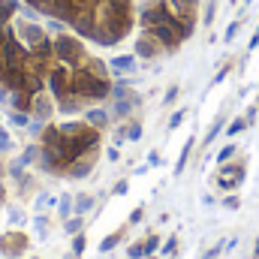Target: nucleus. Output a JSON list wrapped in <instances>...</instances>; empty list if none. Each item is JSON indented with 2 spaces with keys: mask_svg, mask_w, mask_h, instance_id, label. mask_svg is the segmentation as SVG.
<instances>
[{
  "mask_svg": "<svg viewBox=\"0 0 259 259\" xmlns=\"http://www.w3.org/2000/svg\"><path fill=\"white\" fill-rule=\"evenodd\" d=\"M142 217H145V208H136V211H133V214H130V223H139V220H142Z\"/></svg>",
  "mask_w": 259,
  "mask_h": 259,
  "instance_id": "nucleus-19",
  "label": "nucleus"
},
{
  "mask_svg": "<svg viewBox=\"0 0 259 259\" xmlns=\"http://www.w3.org/2000/svg\"><path fill=\"white\" fill-rule=\"evenodd\" d=\"M106 157H109L112 163H118V160H121V151H118V148H109V151H106Z\"/></svg>",
  "mask_w": 259,
  "mask_h": 259,
  "instance_id": "nucleus-18",
  "label": "nucleus"
},
{
  "mask_svg": "<svg viewBox=\"0 0 259 259\" xmlns=\"http://www.w3.org/2000/svg\"><path fill=\"white\" fill-rule=\"evenodd\" d=\"M91 208H94V196H91V193L75 196V214H88Z\"/></svg>",
  "mask_w": 259,
  "mask_h": 259,
  "instance_id": "nucleus-7",
  "label": "nucleus"
},
{
  "mask_svg": "<svg viewBox=\"0 0 259 259\" xmlns=\"http://www.w3.org/2000/svg\"><path fill=\"white\" fill-rule=\"evenodd\" d=\"M84 247H88V238L78 232V235H72V256H81L84 253Z\"/></svg>",
  "mask_w": 259,
  "mask_h": 259,
  "instance_id": "nucleus-10",
  "label": "nucleus"
},
{
  "mask_svg": "<svg viewBox=\"0 0 259 259\" xmlns=\"http://www.w3.org/2000/svg\"><path fill=\"white\" fill-rule=\"evenodd\" d=\"M66 259H78V256H66Z\"/></svg>",
  "mask_w": 259,
  "mask_h": 259,
  "instance_id": "nucleus-23",
  "label": "nucleus"
},
{
  "mask_svg": "<svg viewBox=\"0 0 259 259\" xmlns=\"http://www.w3.org/2000/svg\"><path fill=\"white\" fill-rule=\"evenodd\" d=\"M33 226H36V235H39V238H42V235H49V220H46V217H36V220H33Z\"/></svg>",
  "mask_w": 259,
  "mask_h": 259,
  "instance_id": "nucleus-13",
  "label": "nucleus"
},
{
  "mask_svg": "<svg viewBox=\"0 0 259 259\" xmlns=\"http://www.w3.org/2000/svg\"><path fill=\"white\" fill-rule=\"evenodd\" d=\"M157 247H160V238H157V235H151V238H148V241H145V253H148V256H151V253H154V250H157Z\"/></svg>",
  "mask_w": 259,
  "mask_h": 259,
  "instance_id": "nucleus-16",
  "label": "nucleus"
},
{
  "mask_svg": "<svg viewBox=\"0 0 259 259\" xmlns=\"http://www.w3.org/2000/svg\"><path fill=\"white\" fill-rule=\"evenodd\" d=\"M112 69H115V72H133V69H136V61H133L130 55L115 58V61H112Z\"/></svg>",
  "mask_w": 259,
  "mask_h": 259,
  "instance_id": "nucleus-6",
  "label": "nucleus"
},
{
  "mask_svg": "<svg viewBox=\"0 0 259 259\" xmlns=\"http://www.w3.org/2000/svg\"><path fill=\"white\" fill-rule=\"evenodd\" d=\"M9 121H12V127H27V124H30V115H27V112H12Z\"/></svg>",
  "mask_w": 259,
  "mask_h": 259,
  "instance_id": "nucleus-11",
  "label": "nucleus"
},
{
  "mask_svg": "<svg viewBox=\"0 0 259 259\" xmlns=\"http://www.w3.org/2000/svg\"><path fill=\"white\" fill-rule=\"evenodd\" d=\"M121 238H124V232H112V235H106V238L100 241V253H109V250H115V247L121 244Z\"/></svg>",
  "mask_w": 259,
  "mask_h": 259,
  "instance_id": "nucleus-5",
  "label": "nucleus"
},
{
  "mask_svg": "<svg viewBox=\"0 0 259 259\" xmlns=\"http://www.w3.org/2000/svg\"><path fill=\"white\" fill-rule=\"evenodd\" d=\"M39 154H42V148H39V145H27V148H24V154H21V166L39 163Z\"/></svg>",
  "mask_w": 259,
  "mask_h": 259,
  "instance_id": "nucleus-4",
  "label": "nucleus"
},
{
  "mask_svg": "<svg viewBox=\"0 0 259 259\" xmlns=\"http://www.w3.org/2000/svg\"><path fill=\"white\" fill-rule=\"evenodd\" d=\"M0 103H6V91L3 88H0Z\"/></svg>",
  "mask_w": 259,
  "mask_h": 259,
  "instance_id": "nucleus-22",
  "label": "nucleus"
},
{
  "mask_svg": "<svg viewBox=\"0 0 259 259\" xmlns=\"http://www.w3.org/2000/svg\"><path fill=\"white\" fill-rule=\"evenodd\" d=\"M30 115H33L36 121H49V118L55 115V106H52L46 97H33V103H30Z\"/></svg>",
  "mask_w": 259,
  "mask_h": 259,
  "instance_id": "nucleus-2",
  "label": "nucleus"
},
{
  "mask_svg": "<svg viewBox=\"0 0 259 259\" xmlns=\"http://www.w3.org/2000/svg\"><path fill=\"white\" fill-rule=\"evenodd\" d=\"M148 163H151V166H160V154H157V151H151V154H148Z\"/></svg>",
  "mask_w": 259,
  "mask_h": 259,
  "instance_id": "nucleus-20",
  "label": "nucleus"
},
{
  "mask_svg": "<svg viewBox=\"0 0 259 259\" xmlns=\"http://www.w3.org/2000/svg\"><path fill=\"white\" fill-rule=\"evenodd\" d=\"M127 190H130V184H127V181H118V184L112 187V193H115V196H124Z\"/></svg>",
  "mask_w": 259,
  "mask_h": 259,
  "instance_id": "nucleus-17",
  "label": "nucleus"
},
{
  "mask_svg": "<svg viewBox=\"0 0 259 259\" xmlns=\"http://www.w3.org/2000/svg\"><path fill=\"white\" fill-rule=\"evenodd\" d=\"M109 121H112V115H109V112H103V109H91V112H88V124H91L94 130L109 127Z\"/></svg>",
  "mask_w": 259,
  "mask_h": 259,
  "instance_id": "nucleus-3",
  "label": "nucleus"
},
{
  "mask_svg": "<svg viewBox=\"0 0 259 259\" xmlns=\"http://www.w3.org/2000/svg\"><path fill=\"white\" fill-rule=\"evenodd\" d=\"M145 259H154V256H145Z\"/></svg>",
  "mask_w": 259,
  "mask_h": 259,
  "instance_id": "nucleus-24",
  "label": "nucleus"
},
{
  "mask_svg": "<svg viewBox=\"0 0 259 259\" xmlns=\"http://www.w3.org/2000/svg\"><path fill=\"white\" fill-rule=\"evenodd\" d=\"M112 139H115V148H121V145L127 142V127H118V130H115V136H112Z\"/></svg>",
  "mask_w": 259,
  "mask_h": 259,
  "instance_id": "nucleus-15",
  "label": "nucleus"
},
{
  "mask_svg": "<svg viewBox=\"0 0 259 259\" xmlns=\"http://www.w3.org/2000/svg\"><path fill=\"white\" fill-rule=\"evenodd\" d=\"M127 256H130V259H145V256H148V253H145V244H142V241H136V244H130Z\"/></svg>",
  "mask_w": 259,
  "mask_h": 259,
  "instance_id": "nucleus-12",
  "label": "nucleus"
},
{
  "mask_svg": "<svg viewBox=\"0 0 259 259\" xmlns=\"http://www.w3.org/2000/svg\"><path fill=\"white\" fill-rule=\"evenodd\" d=\"M58 211H61V217H69V214H75V199H72V196L66 193V196H61V208H58Z\"/></svg>",
  "mask_w": 259,
  "mask_h": 259,
  "instance_id": "nucleus-9",
  "label": "nucleus"
},
{
  "mask_svg": "<svg viewBox=\"0 0 259 259\" xmlns=\"http://www.w3.org/2000/svg\"><path fill=\"white\" fill-rule=\"evenodd\" d=\"M81 226H84V220H81V214H75V217H66V235H78L81 232Z\"/></svg>",
  "mask_w": 259,
  "mask_h": 259,
  "instance_id": "nucleus-8",
  "label": "nucleus"
},
{
  "mask_svg": "<svg viewBox=\"0 0 259 259\" xmlns=\"http://www.w3.org/2000/svg\"><path fill=\"white\" fill-rule=\"evenodd\" d=\"M30 259H36V256H30Z\"/></svg>",
  "mask_w": 259,
  "mask_h": 259,
  "instance_id": "nucleus-25",
  "label": "nucleus"
},
{
  "mask_svg": "<svg viewBox=\"0 0 259 259\" xmlns=\"http://www.w3.org/2000/svg\"><path fill=\"white\" fill-rule=\"evenodd\" d=\"M175 244H178V241H175V238H169V241H166V247H163V253H172V250H175Z\"/></svg>",
  "mask_w": 259,
  "mask_h": 259,
  "instance_id": "nucleus-21",
  "label": "nucleus"
},
{
  "mask_svg": "<svg viewBox=\"0 0 259 259\" xmlns=\"http://www.w3.org/2000/svg\"><path fill=\"white\" fill-rule=\"evenodd\" d=\"M24 244H27V241H24L18 232H6V235L0 238V253L9 256V259H18L24 253Z\"/></svg>",
  "mask_w": 259,
  "mask_h": 259,
  "instance_id": "nucleus-1",
  "label": "nucleus"
},
{
  "mask_svg": "<svg viewBox=\"0 0 259 259\" xmlns=\"http://www.w3.org/2000/svg\"><path fill=\"white\" fill-rule=\"evenodd\" d=\"M127 139L130 142H139V139H142V127H139V124H130L127 127Z\"/></svg>",
  "mask_w": 259,
  "mask_h": 259,
  "instance_id": "nucleus-14",
  "label": "nucleus"
}]
</instances>
